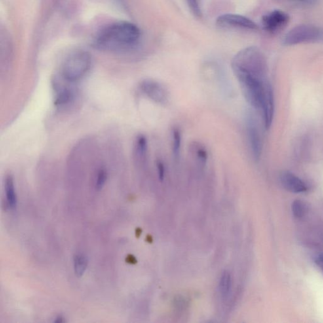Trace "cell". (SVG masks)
Listing matches in <instances>:
<instances>
[{
    "label": "cell",
    "instance_id": "cell-19",
    "mask_svg": "<svg viewBox=\"0 0 323 323\" xmlns=\"http://www.w3.org/2000/svg\"><path fill=\"white\" fill-rule=\"evenodd\" d=\"M157 169L158 175H159V178L160 181L163 180L165 175V168L163 163L160 160L157 162Z\"/></svg>",
    "mask_w": 323,
    "mask_h": 323
},
{
    "label": "cell",
    "instance_id": "cell-8",
    "mask_svg": "<svg viewBox=\"0 0 323 323\" xmlns=\"http://www.w3.org/2000/svg\"><path fill=\"white\" fill-rule=\"evenodd\" d=\"M280 180L283 187L292 193H303L307 190V185L303 181L288 171H285L280 174Z\"/></svg>",
    "mask_w": 323,
    "mask_h": 323
},
{
    "label": "cell",
    "instance_id": "cell-1",
    "mask_svg": "<svg viewBox=\"0 0 323 323\" xmlns=\"http://www.w3.org/2000/svg\"><path fill=\"white\" fill-rule=\"evenodd\" d=\"M141 31L136 25L119 22L109 25L99 34L94 45L105 51H119L132 49L138 44Z\"/></svg>",
    "mask_w": 323,
    "mask_h": 323
},
{
    "label": "cell",
    "instance_id": "cell-22",
    "mask_svg": "<svg viewBox=\"0 0 323 323\" xmlns=\"http://www.w3.org/2000/svg\"><path fill=\"white\" fill-rule=\"evenodd\" d=\"M141 232H142V231H141L140 228H137L136 229V236L137 238L140 237L141 234Z\"/></svg>",
    "mask_w": 323,
    "mask_h": 323
},
{
    "label": "cell",
    "instance_id": "cell-5",
    "mask_svg": "<svg viewBox=\"0 0 323 323\" xmlns=\"http://www.w3.org/2000/svg\"><path fill=\"white\" fill-rule=\"evenodd\" d=\"M141 91L153 102L165 104L168 100V92L164 86L155 80H143L140 85Z\"/></svg>",
    "mask_w": 323,
    "mask_h": 323
},
{
    "label": "cell",
    "instance_id": "cell-16",
    "mask_svg": "<svg viewBox=\"0 0 323 323\" xmlns=\"http://www.w3.org/2000/svg\"><path fill=\"white\" fill-rule=\"evenodd\" d=\"M187 1L193 15H195L197 17H201L202 14L200 0H187Z\"/></svg>",
    "mask_w": 323,
    "mask_h": 323
},
{
    "label": "cell",
    "instance_id": "cell-17",
    "mask_svg": "<svg viewBox=\"0 0 323 323\" xmlns=\"http://www.w3.org/2000/svg\"><path fill=\"white\" fill-rule=\"evenodd\" d=\"M107 178V174L106 170L104 169L101 168L99 170L98 173V176H97V180L96 183V187L98 190H101L104 187L105 182H106Z\"/></svg>",
    "mask_w": 323,
    "mask_h": 323
},
{
    "label": "cell",
    "instance_id": "cell-3",
    "mask_svg": "<svg viewBox=\"0 0 323 323\" xmlns=\"http://www.w3.org/2000/svg\"><path fill=\"white\" fill-rule=\"evenodd\" d=\"M323 41V29L315 25H297L287 34L284 44L287 46Z\"/></svg>",
    "mask_w": 323,
    "mask_h": 323
},
{
    "label": "cell",
    "instance_id": "cell-2",
    "mask_svg": "<svg viewBox=\"0 0 323 323\" xmlns=\"http://www.w3.org/2000/svg\"><path fill=\"white\" fill-rule=\"evenodd\" d=\"M92 58L87 52L78 51L68 56L61 68L63 80L68 82H75L83 79L89 71Z\"/></svg>",
    "mask_w": 323,
    "mask_h": 323
},
{
    "label": "cell",
    "instance_id": "cell-11",
    "mask_svg": "<svg viewBox=\"0 0 323 323\" xmlns=\"http://www.w3.org/2000/svg\"><path fill=\"white\" fill-rule=\"evenodd\" d=\"M5 189L8 205L12 209L17 206V195L15 190L14 178L11 175H8L5 181Z\"/></svg>",
    "mask_w": 323,
    "mask_h": 323
},
{
    "label": "cell",
    "instance_id": "cell-10",
    "mask_svg": "<svg viewBox=\"0 0 323 323\" xmlns=\"http://www.w3.org/2000/svg\"><path fill=\"white\" fill-rule=\"evenodd\" d=\"M148 145L147 138L143 135H139L135 145V154L136 159L140 163H145L147 155Z\"/></svg>",
    "mask_w": 323,
    "mask_h": 323
},
{
    "label": "cell",
    "instance_id": "cell-24",
    "mask_svg": "<svg viewBox=\"0 0 323 323\" xmlns=\"http://www.w3.org/2000/svg\"><path fill=\"white\" fill-rule=\"evenodd\" d=\"M147 241L152 243L153 242V238L151 236H148L147 237Z\"/></svg>",
    "mask_w": 323,
    "mask_h": 323
},
{
    "label": "cell",
    "instance_id": "cell-7",
    "mask_svg": "<svg viewBox=\"0 0 323 323\" xmlns=\"http://www.w3.org/2000/svg\"><path fill=\"white\" fill-rule=\"evenodd\" d=\"M246 132L253 157L259 160L262 152V141L256 122L251 116L247 119Z\"/></svg>",
    "mask_w": 323,
    "mask_h": 323
},
{
    "label": "cell",
    "instance_id": "cell-18",
    "mask_svg": "<svg viewBox=\"0 0 323 323\" xmlns=\"http://www.w3.org/2000/svg\"><path fill=\"white\" fill-rule=\"evenodd\" d=\"M293 3L300 4L302 5L312 6L317 3L318 0H289Z\"/></svg>",
    "mask_w": 323,
    "mask_h": 323
},
{
    "label": "cell",
    "instance_id": "cell-14",
    "mask_svg": "<svg viewBox=\"0 0 323 323\" xmlns=\"http://www.w3.org/2000/svg\"><path fill=\"white\" fill-rule=\"evenodd\" d=\"M181 145V134L179 129L174 128L172 133V149L175 158H178Z\"/></svg>",
    "mask_w": 323,
    "mask_h": 323
},
{
    "label": "cell",
    "instance_id": "cell-9",
    "mask_svg": "<svg viewBox=\"0 0 323 323\" xmlns=\"http://www.w3.org/2000/svg\"><path fill=\"white\" fill-rule=\"evenodd\" d=\"M54 90L56 96L54 98V105L56 107H63L68 104L74 99V92L68 86L54 84Z\"/></svg>",
    "mask_w": 323,
    "mask_h": 323
},
{
    "label": "cell",
    "instance_id": "cell-12",
    "mask_svg": "<svg viewBox=\"0 0 323 323\" xmlns=\"http://www.w3.org/2000/svg\"><path fill=\"white\" fill-rule=\"evenodd\" d=\"M232 280L231 273L229 272L224 271L221 274L219 282V290L221 296L223 299H227L231 292Z\"/></svg>",
    "mask_w": 323,
    "mask_h": 323
},
{
    "label": "cell",
    "instance_id": "cell-4",
    "mask_svg": "<svg viewBox=\"0 0 323 323\" xmlns=\"http://www.w3.org/2000/svg\"><path fill=\"white\" fill-rule=\"evenodd\" d=\"M216 24L221 27H232V28L248 29V30L258 29V26L256 23L251 19L240 15L234 14L221 15L217 18Z\"/></svg>",
    "mask_w": 323,
    "mask_h": 323
},
{
    "label": "cell",
    "instance_id": "cell-6",
    "mask_svg": "<svg viewBox=\"0 0 323 323\" xmlns=\"http://www.w3.org/2000/svg\"><path fill=\"white\" fill-rule=\"evenodd\" d=\"M289 20L290 17L288 14L282 10H276L263 17L262 24L266 31L274 34L284 29Z\"/></svg>",
    "mask_w": 323,
    "mask_h": 323
},
{
    "label": "cell",
    "instance_id": "cell-13",
    "mask_svg": "<svg viewBox=\"0 0 323 323\" xmlns=\"http://www.w3.org/2000/svg\"><path fill=\"white\" fill-rule=\"evenodd\" d=\"M88 265V259L83 255H78L74 258V269L78 276H82Z\"/></svg>",
    "mask_w": 323,
    "mask_h": 323
},
{
    "label": "cell",
    "instance_id": "cell-15",
    "mask_svg": "<svg viewBox=\"0 0 323 323\" xmlns=\"http://www.w3.org/2000/svg\"><path fill=\"white\" fill-rule=\"evenodd\" d=\"M292 210L293 216L295 218H302L306 214V208L305 203L300 200H295L292 204Z\"/></svg>",
    "mask_w": 323,
    "mask_h": 323
},
{
    "label": "cell",
    "instance_id": "cell-23",
    "mask_svg": "<svg viewBox=\"0 0 323 323\" xmlns=\"http://www.w3.org/2000/svg\"><path fill=\"white\" fill-rule=\"evenodd\" d=\"M55 322L63 323L64 322V320H63V318L61 317V316H59V317L57 318L56 320H55Z\"/></svg>",
    "mask_w": 323,
    "mask_h": 323
},
{
    "label": "cell",
    "instance_id": "cell-21",
    "mask_svg": "<svg viewBox=\"0 0 323 323\" xmlns=\"http://www.w3.org/2000/svg\"><path fill=\"white\" fill-rule=\"evenodd\" d=\"M126 261L129 264H132V265H134V264H136L137 263L136 257H135L134 256H133L132 255H129L127 256H126Z\"/></svg>",
    "mask_w": 323,
    "mask_h": 323
},
{
    "label": "cell",
    "instance_id": "cell-20",
    "mask_svg": "<svg viewBox=\"0 0 323 323\" xmlns=\"http://www.w3.org/2000/svg\"><path fill=\"white\" fill-rule=\"evenodd\" d=\"M315 263L318 267L320 268V269L323 272V253L319 255L315 259Z\"/></svg>",
    "mask_w": 323,
    "mask_h": 323
}]
</instances>
